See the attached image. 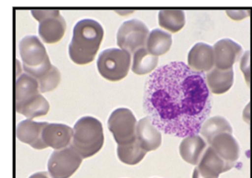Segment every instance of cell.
<instances>
[{
	"label": "cell",
	"instance_id": "cell-1",
	"mask_svg": "<svg viewBox=\"0 0 252 178\" xmlns=\"http://www.w3.org/2000/svg\"><path fill=\"white\" fill-rule=\"evenodd\" d=\"M144 109L158 130L178 138L200 133L212 110L202 72L173 62L155 71L145 85Z\"/></svg>",
	"mask_w": 252,
	"mask_h": 178
},
{
	"label": "cell",
	"instance_id": "cell-2",
	"mask_svg": "<svg viewBox=\"0 0 252 178\" xmlns=\"http://www.w3.org/2000/svg\"><path fill=\"white\" fill-rule=\"evenodd\" d=\"M104 36L99 23L91 19L78 22L73 28L72 39L69 46L71 61L80 65L93 62Z\"/></svg>",
	"mask_w": 252,
	"mask_h": 178
},
{
	"label": "cell",
	"instance_id": "cell-3",
	"mask_svg": "<svg viewBox=\"0 0 252 178\" xmlns=\"http://www.w3.org/2000/svg\"><path fill=\"white\" fill-rule=\"evenodd\" d=\"M38 81L22 73L16 81V110L27 119L44 116L49 110L48 101L41 95Z\"/></svg>",
	"mask_w": 252,
	"mask_h": 178
},
{
	"label": "cell",
	"instance_id": "cell-4",
	"mask_svg": "<svg viewBox=\"0 0 252 178\" xmlns=\"http://www.w3.org/2000/svg\"><path fill=\"white\" fill-rule=\"evenodd\" d=\"M104 144L102 124L94 117H82L73 127L71 147L87 159L96 154Z\"/></svg>",
	"mask_w": 252,
	"mask_h": 178
},
{
	"label": "cell",
	"instance_id": "cell-5",
	"mask_svg": "<svg viewBox=\"0 0 252 178\" xmlns=\"http://www.w3.org/2000/svg\"><path fill=\"white\" fill-rule=\"evenodd\" d=\"M19 50L25 73L36 80L45 75L53 66L45 46L35 36H27L22 39L19 44Z\"/></svg>",
	"mask_w": 252,
	"mask_h": 178
},
{
	"label": "cell",
	"instance_id": "cell-6",
	"mask_svg": "<svg viewBox=\"0 0 252 178\" xmlns=\"http://www.w3.org/2000/svg\"><path fill=\"white\" fill-rule=\"evenodd\" d=\"M131 67V54L119 48H108L97 59V69L102 77L117 82L126 77Z\"/></svg>",
	"mask_w": 252,
	"mask_h": 178
},
{
	"label": "cell",
	"instance_id": "cell-7",
	"mask_svg": "<svg viewBox=\"0 0 252 178\" xmlns=\"http://www.w3.org/2000/svg\"><path fill=\"white\" fill-rule=\"evenodd\" d=\"M32 14L39 22L40 37L47 44L61 41L66 31V23L58 9H33Z\"/></svg>",
	"mask_w": 252,
	"mask_h": 178
},
{
	"label": "cell",
	"instance_id": "cell-8",
	"mask_svg": "<svg viewBox=\"0 0 252 178\" xmlns=\"http://www.w3.org/2000/svg\"><path fill=\"white\" fill-rule=\"evenodd\" d=\"M150 36L149 28L139 20H130L121 25L117 32V45L123 50L134 55L147 46Z\"/></svg>",
	"mask_w": 252,
	"mask_h": 178
},
{
	"label": "cell",
	"instance_id": "cell-9",
	"mask_svg": "<svg viewBox=\"0 0 252 178\" xmlns=\"http://www.w3.org/2000/svg\"><path fill=\"white\" fill-rule=\"evenodd\" d=\"M136 119L129 108L115 109L108 120L109 130L118 145H126L136 140Z\"/></svg>",
	"mask_w": 252,
	"mask_h": 178
},
{
	"label": "cell",
	"instance_id": "cell-10",
	"mask_svg": "<svg viewBox=\"0 0 252 178\" xmlns=\"http://www.w3.org/2000/svg\"><path fill=\"white\" fill-rule=\"evenodd\" d=\"M83 158L72 147L55 150L48 160V173L54 178H70L78 170Z\"/></svg>",
	"mask_w": 252,
	"mask_h": 178
},
{
	"label": "cell",
	"instance_id": "cell-11",
	"mask_svg": "<svg viewBox=\"0 0 252 178\" xmlns=\"http://www.w3.org/2000/svg\"><path fill=\"white\" fill-rule=\"evenodd\" d=\"M214 65L220 70L233 69L234 64L243 56V48L229 38L220 39L213 46Z\"/></svg>",
	"mask_w": 252,
	"mask_h": 178
},
{
	"label": "cell",
	"instance_id": "cell-12",
	"mask_svg": "<svg viewBox=\"0 0 252 178\" xmlns=\"http://www.w3.org/2000/svg\"><path fill=\"white\" fill-rule=\"evenodd\" d=\"M234 166L235 164L225 162L209 146L196 168L202 177L218 178L220 174L231 170Z\"/></svg>",
	"mask_w": 252,
	"mask_h": 178
},
{
	"label": "cell",
	"instance_id": "cell-13",
	"mask_svg": "<svg viewBox=\"0 0 252 178\" xmlns=\"http://www.w3.org/2000/svg\"><path fill=\"white\" fill-rule=\"evenodd\" d=\"M47 124V123H38L31 119H26L17 125V139L35 149L47 148V145L42 138L43 130Z\"/></svg>",
	"mask_w": 252,
	"mask_h": 178
},
{
	"label": "cell",
	"instance_id": "cell-14",
	"mask_svg": "<svg viewBox=\"0 0 252 178\" xmlns=\"http://www.w3.org/2000/svg\"><path fill=\"white\" fill-rule=\"evenodd\" d=\"M73 137V129L63 124H47L42 134L47 147L55 150L70 147Z\"/></svg>",
	"mask_w": 252,
	"mask_h": 178
},
{
	"label": "cell",
	"instance_id": "cell-15",
	"mask_svg": "<svg viewBox=\"0 0 252 178\" xmlns=\"http://www.w3.org/2000/svg\"><path fill=\"white\" fill-rule=\"evenodd\" d=\"M188 63L191 70L197 72L213 70L215 67L213 47L205 43H197L189 51Z\"/></svg>",
	"mask_w": 252,
	"mask_h": 178
},
{
	"label": "cell",
	"instance_id": "cell-16",
	"mask_svg": "<svg viewBox=\"0 0 252 178\" xmlns=\"http://www.w3.org/2000/svg\"><path fill=\"white\" fill-rule=\"evenodd\" d=\"M136 140L147 152L157 149L161 144V134L149 117L141 119L136 126Z\"/></svg>",
	"mask_w": 252,
	"mask_h": 178
},
{
	"label": "cell",
	"instance_id": "cell-17",
	"mask_svg": "<svg viewBox=\"0 0 252 178\" xmlns=\"http://www.w3.org/2000/svg\"><path fill=\"white\" fill-rule=\"evenodd\" d=\"M210 147L225 162L235 164L239 158L240 148L232 134L223 133L213 139Z\"/></svg>",
	"mask_w": 252,
	"mask_h": 178
},
{
	"label": "cell",
	"instance_id": "cell-18",
	"mask_svg": "<svg viewBox=\"0 0 252 178\" xmlns=\"http://www.w3.org/2000/svg\"><path fill=\"white\" fill-rule=\"evenodd\" d=\"M207 149V142L198 135L185 138L179 146V152L184 161L192 165H197Z\"/></svg>",
	"mask_w": 252,
	"mask_h": 178
},
{
	"label": "cell",
	"instance_id": "cell-19",
	"mask_svg": "<svg viewBox=\"0 0 252 178\" xmlns=\"http://www.w3.org/2000/svg\"><path fill=\"white\" fill-rule=\"evenodd\" d=\"M206 84L210 91L216 95L225 93L234 84V71H223L214 67L206 72Z\"/></svg>",
	"mask_w": 252,
	"mask_h": 178
},
{
	"label": "cell",
	"instance_id": "cell-20",
	"mask_svg": "<svg viewBox=\"0 0 252 178\" xmlns=\"http://www.w3.org/2000/svg\"><path fill=\"white\" fill-rule=\"evenodd\" d=\"M232 134L233 129L228 121L222 116L211 117L202 124L200 134L205 141L210 145L213 139L220 134Z\"/></svg>",
	"mask_w": 252,
	"mask_h": 178
},
{
	"label": "cell",
	"instance_id": "cell-21",
	"mask_svg": "<svg viewBox=\"0 0 252 178\" xmlns=\"http://www.w3.org/2000/svg\"><path fill=\"white\" fill-rule=\"evenodd\" d=\"M173 44L171 34L160 29H154L150 32L146 48L149 52L156 57L167 53Z\"/></svg>",
	"mask_w": 252,
	"mask_h": 178
},
{
	"label": "cell",
	"instance_id": "cell-22",
	"mask_svg": "<svg viewBox=\"0 0 252 178\" xmlns=\"http://www.w3.org/2000/svg\"><path fill=\"white\" fill-rule=\"evenodd\" d=\"M158 63V59L156 56L151 54L149 50L144 47L137 50L133 55L132 71L135 74L144 75L155 70Z\"/></svg>",
	"mask_w": 252,
	"mask_h": 178
},
{
	"label": "cell",
	"instance_id": "cell-23",
	"mask_svg": "<svg viewBox=\"0 0 252 178\" xmlns=\"http://www.w3.org/2000/svg\"><path fill=\"white\" fill-rule=\"evenodd\" d=\"M158 24L170 33H177L185 26L186 16L180 9H162L158 12Z\"/></svg>",
	"mask_w": 252,
	"mask_h": 178
},
{
	"label": "cell",
	"instance_id": "cell-24",
	"mask_svg": "<svg viewBox=\"0 0 252 178\" xmlns=\"http://www.w3.org/2000/svg\"><path fill=\"white\" fill-rule=\"evenodd\" d=\"M146 154L147 151L140 146L137 140L126 145H118L117 147L119 160L128 165H135L140 163Z\"/></svg>",
	"mask_w": 252,
	"mask_h": 178
},
{
	"label": "cell",
	"instance_id": "cell-25",
	"mask_svg": "<svg viewBox=\"0 0 252 178\" xmlns=\"http://www.w3.org/2000/svg\"><path fill=\"white\" fill-rule=\"evenodd\" d=\"M39 84V89L41 93H46L52 91L57 88L62 81V74L59 69L54 65L45 75L37 79Z\"/></svg>",
	"mask_w": 252,
	"mask_h": 178
},
{
	"label": "cell",
	"instance_id": "cell-26",
	"mask_svg": "<svg viewBox=\"0 0 252 178\" xmlns=\"http://www.w3.org/2000/svg\"><path fill=\"white\" fill-rule=\"evenodd\" d=\"M240 68L244 74L246 82L250 85L251 82V53L250 51H246L241 58L240 62Z\"/></svg>",
	"mask_w": 252,
	"mask_h": 178
},
{
	"label": "cell",
	"instance_id": "cell-27",
	"mask_svg": "<svg viewBox=\"0 0 252 178\" xmlns=\"http://www.w3.org/2000/svg\"><path fill=\"white\" fill-rule=\"evenodd\" d=\"M250 12L251 10L248 9V10H244V9H231V10H226V13L227 15L235 20V21H240V20H243L246 17L250 15Z\"/></svg>",
	"mask_w": 252,
	"mask_h": 178
},
{
	"label": "cell",
	"instance_id": "cell-28",
	"mask_svg": "<svg viewBox=\"0 0 252 178\" xmlns=\"http://www.w3.org/2000/svg\"><path fill=\"white\" fill-rule=\"evenodd\" d=\"M29 178H54L48 172H38L32 175Z\"/></svg>",
	"mask_w": 252,
	"mask_h": 178
},
{
	"label": "cell",
	"instance_id": "cell-29",
	"mask_svg": "<svg viewBox=\"0 0 252 178\" xmlns=\"http://www.w3.org/2000/svg\"><path fill=\"white\" fill-rule=\"evenodd\" d=\"M250 108H251V106H250V104H249V105L247 106V108L244 109V113H247L248 115H247V116L243 115V118H245L244 121H246L248 124L250 123V118H251V116H250Z\"/></svg>",
	"mask_w": 252,
	"mask_h": 178
},
{
	"label": "cell",
	"instance_id": "cell-30",
	"mask_svg": "<svg viewBox=\"0 0 252 178\" xmlns=\"http://www.w3.org/2000/svg\"><path fill=\"white\" fill-rule=\"evenodd\" d=\"M205 178V177H202L199 173H198V171H197V168H195V170H194V173H193V178Z\"/></svg>",
	"mask_w": 252,
	"mask_h": 178
}]
</instances>
